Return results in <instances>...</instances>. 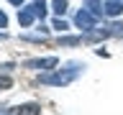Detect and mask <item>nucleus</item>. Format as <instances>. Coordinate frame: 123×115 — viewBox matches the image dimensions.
Masks as SVG:
<instances>
[{"label": "nucleus", "mask_w": 123, "mask_h": 115, "mask_svg": "<svg viewBox=\"0 0 123 115\" xmlns=\"http://www.w3.org/2000/svg\"><path fill=\"white\" fill-rule=\"evenodd\" d=\"M80 74V69L77 67H72V69H67V72H54V74H41V79L38 82L41 84H56V87H62V84H69L74 77Z\"/></svg>", "instance_id": "nucleus-1"}, {"label": "nucleus", "mask_w": 123, "mask_h": 115, "mask_svg": "<svg viewBox=\"0 0 123 115\" xmlns=\"http://www.w3.org/2000/svg\"><path fill=\"white\" fill-rule=\"evenodd\" d=\"M74 26L82 31H92L95 28V15L90 13V10H80V13L74 15Z\"/></svg>", "instance_id": "nucleus-2"}, {"label": "nucleus", "mask_w": 123, "mask_h": 115, "mask_svg": "<svg viewBox=\"0 0 123 115\" xmlns=\"http://www.w3.org/2000/svg\"><path fill=\"white\" fill-rule=\"evenodd\" d=\"M56 64H59L56 56H46V59H28L23 67L26 69H54Z\"/></svg>", "instance_id": "nucleus-3"}, {"label": "nucleus", "mask_w": 123, "mask_h": 115, "mask_svg": "<svg viewBox=\"0 0 123 115\" xmlns=\"http://www.w3.org/2000/svg\"><path fill=\"white\" fill-rule=\"evenodd\" d=\"M8 115H41V107L33 105V102H28V105H15L8 110Z\"/></svg>", "instance_id": "nucleus-4"}, {"label": "nucleus", "mask_w": 123, "mask_h": 115, "mask_svg": "<svg viewBox=\"0 0 123 115\" xmlns=\"http://www.w3.org/2000/svg\"><path fill=\"white\" fill-rule=\"evenodd\" d=\"M36 18H38V15H36V10H33V5H31V8H21V10H18V23H21L23 28H28Z\"/></svg>", "instance_id": "nucleus-5"}, {"label": "nucleus", "mask_w": 123, "mask_h": 115, "mask_svg": "<svg viewBox=\"0 0 123 115\" xmlns=\"http://www.w3.org/2000/svg\"><path fill=\"white\" fill-rule=\"evenodd\" d=\"M105 15H110V18L123 15V0H108L105 3Z\"/></svg>", "instance_id": "nucleus-6"}, {"label": "nucleus", "mask_w": 123, "mask_h": 115, "mask_svg": "<svg viewBox=\"0 0 123 115\" xmlns=\"http://www.w3.org/2000/svg\"><path fill=\"white\" fill-rule=\"evenodd\" d=\"M85 8L90 10L95 18H100V15H105V5L100 3V0H85Z\"/></svg>", "instance_id": "nucleus-7"}, {"label": "nucleus", "mask_w": 123, "mask_h": 115, "mask_svg": "<svg viewBox=\"0 0 123 115\" xmlns=\"http://www.w3.org/2000/svg\"><path fill=\"white\" fill-rule=\"evenodd\" d=\"M51 10L56 15H64L67 13V0H51Z\"/></svg>", "instance_id": "nucleus-8"}, {"label": "nucleus", "mask_w": 123, "mask_h": 115, "mask_svg": "<svg viewBox=\"0 0 123 115\" xmlns=\"http://www.w3.org/2000/svg\"><path fill=\"white\" fill-rule=\"evenodd\" d=\"M33 10H36V15L44 21V15H46V0H33Z\"/></svg>", "instance_id": "nucleus-9"}, {"label": "nucleus", "mask_w": 123, "mask_h": 115, "mask_svg": "<svg viewBox=\"0 0 123 115\" xmlns=\"http://www.w3.org/2000/svg\"><path fill=\"white\" fill-rule=\"evenodd\" d=\"M85 38H80V36H67V38H59V44H64V46H74V44H82Z\"/></svg>", "instance_id": "nucleus-10"}, {"label": "nucleus", "mask_w": 123, "mask_h": 115, "mask_svg": "<svg viewBox=\"0 0 123 115\" xmlns=\"http://www.w3.org/2000/svg\"><path fill=\"white\" fill-rule=\"evenodd\" d=\"M10 84H13V79H10L8 74H3V77H0V90H8Z\"/></svg>", "instance_id": "nucleus-11"}, {"label": "nucleus", "mask_w": 123, "mask_h": 115, "mask_svg": "<svg viewBox=\"0 0 123 115\" xmlns=\"http://www.w3.org/2000/svg\"><path fill=\"white\" fill-rule=\"evenodd\" d=\"M54 28H56V31H67L69 26H67L64 21H62V18H56V21H54Z\"/></svg>", "instance_id": "nucleus-12"}, {"label": "nucleus", "mask_w": 123, "mask_h": 115, "mask_svg": "<svg viewBox=\"0 0 123 115\" xmlns=\"http://www.w3.org/2000/svg\"><path fill=\"white\" fill-rule=\"evenodd\" d=\"M5 26H8V15L0 10V28H5Z\"/></svg>", "instance_id": "nucleus-13"}, {"label": "nucleus", "mask_w": 123, "mask_h": 115, "mask_svg": "<svg viewBox=\"0 0 123 115\" xmlns=\"http://www.w3.org/2000/svg\"><path fill=\"white\" fill-rule=\"evenodd\" d=\"M8 3H13V5H23V0H8Z\"/></svg>", "instance_id": "nucleus-14"}]
</instances>
